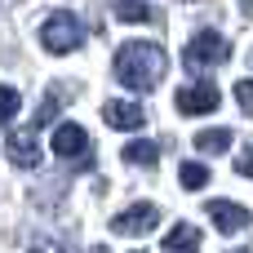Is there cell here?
<instances>
[{"label":"cell","mask_w":253,"mask_h":253,"mask_svg":"<svg viewBox=\"0 0 253 253\" xmlns=\"http://www.w3.org/2000/svg\"><path fill=\"white\" fill-rule=\"evenodd\" d=\"M156 222H160V209L156 205H133V209H125L116 218V231L120 236H147V231H156Z\"/></svg>","instance_id":"cell-8"},{"label":"cell","mask_w":253,"mask_h":253,"mask_svg":"<svg viewBox=\"0 0 253 253\" xmlns=\"http://www.w3.org/2000/svg\"><path fill=\"white\" fill-rule=\"evenodd\" d=\"M196 249H200V231L187 227V222L173 227V231L165 236V253H196Z\"/></svg>","instance_id":"cell-10"},{"label":"cell","mask_w":253,"mask_h":253,"mask_svg":"<svg viewBox=\"0 0 253 253\" xmlns=\"http://www.w3.org/2000/svg\"><path fill=\"white\" fill-rule=\"evenodd\" d=\"M236 102L253 116V80H236Z\"/></svg>","instance_id":"cell-17"},{"label":"cell","mask_w":253,"mask_h":253,"mask_svg":"<svg viewBox=\"0 0 253 253\" xmlns=\"http://www.w3.org/2000/svg\"><path fill=\"white\" fill-rule=\"evenodd\" d=\"M231 147V129H200L196 133V151L200 156H222Z\"/></svg>","instance_id":"cell-11"},{"label":"cell","mask_w":253,"mask_h":253,"mask_svg":"<svg viewBox=\"0 0 253 253\" xmlns=\"http://www.w3.org/2000/svg\"><path fill=\"white\" fill-rule=\"evenodd\" d=\"M240 9H245V13H253V0H240Z\"/></svg>","instance_id":"cell-20"},{"label":"cell","mask_w":253,"mask_h":253,"mask_svg":"<svg viewBox=\"0 0 253 253\" xmlns=\"http://www.w3.org/2000/svg\"><path fill=\"white\" fill-rule=\"evenodd\" d=\"M31 253H62V245H58V240H44V236H36V240H31Z\"/></svg>","instance_id":"cell-18"},{"label":"cell","mask_w":253,"mask_h":253,"mask_svg":"<svg viewBox=\"0 0 253 253\" xmlns=\"http://www.w3.org/2000/svg\"><path fill=\"white\" fill-rule=\"evenodd\" d=\"M165 71H169V58L156 40H129L116 49V80L133 93H151Z\"/></svg>","instance_id":"cell-1"},{"label":"cell","mask_w":253,"mask_h":253,"mask_svg":"<svg viewBox=\"0 0 253 253\" xmlns=\"http://www.w3.org/2000/svg\"><path fill=\"white\" fill-rule=\"evenodd\" d=\"M93 253H107V249H93Z\"/></svg>","instance_id":"cell-22"},{"label":"cell","mask_w":253,"mask_h":253,"mask_svg":"<svg viewBox=\"0 0 253 253\" xmlns=\"http://www.w3.org/2000/svg\"><path fill=\"white\" fill-rule=\"evenodd\" d=\"M178 111L182 116H209V111H218V102H222V93L213 89V84H187V89H178Z\"/></svg>","instance_id":"cell-5"},{"label":"cell","mask_w":253,"mask_h":253,"mask_svg":"<svg viewBox=\"0 0 253 253\" xmlns=\"http://www.w3.org/2000/svg\"><path fill=\"white\" fill-rule=\"evenodd\" d=\"M102 120H107L111 129L133 133V129H142V125H147V111H142L138 102H107V107H102Z\"/></svg>","instance_id":"cell-9"},{"label":"cell","mask_w":253,"mask_h":253,"mask_svg":"<svg viewBox=\"0 0 253 253\" xmlns=\"http://www.w3.org/2000/svg\"><path fill=\"white\" fill-rule=\"evenodd\" d=\"M227 58H231V44H227V36H218V31H196V36L187 40V49H182V62H187V71L222 67Z\"/></svg>","instance_id":"cell-3"},{"label":"cell","mask_w":253,"mask_h":253,"mask_svg":"<svg viewBox=\"0 0 253 253\" xmlns=\"http://www.w3.org/2000/svg\"><path fill=\"white\" fill-rule=\"evenodd\" d=\"M53 156L89 165V133H84L80 125H58V129H53Z\"/></svg>","instance_id":"cell-6"},{"label":"cell","mask_w":253,"mask_h":253,"mask_svg":"<svg viewBox=\"0 0 253 253\" xmlns=\"http://www.w3.org/2000/svg\"><path fill=\"white\" fill-rule=\"evenodd\" d=\"M178 178H182V187H187V191H200V187L209 182V169H205V165H191V160H187V165L178 169Z\"/></svg>","instance_id":"cell-15"},{"label":"cell","mask_w":253,"mask_h":253,"mask_svg":"<svg viewBox=\"0 0 253 253\" xmlns=\"http://www.w3.org/2000/svg\"><path fill=\"white\" fill-rule=\"evenodd\" d=\"M236 253H253V249H236Z\"/></svg>","instance_id":"cell-21"},{"label":"cell","mask_w":253,"mask_h":253,"mask_svg":"<svg viewBox=\"0 0 253 253\" xmlns=\"http://www.w3.org/2000/svg\"><path fill=\"white\" fill-rule=\"evenodd\" d=\"M236 169H240L245 178H253V151H245V156H236Z\"/></svg>","instance_id":"cell-19"},{"label":"cell","mask_w":253,"mask_h":253,"mask_svg":"<svg viewBox=\"0 0 253 253\" xmlns=\"http://www.w3.org/2000/svg\"><path fill=\"white\" fill-rule=\"evenodd\" d=\"M116 18H120V22H151L156 9L142 4V0H116Z\"/></svg>","instance_id":"cell-12"},{"label":"cell","mask_w":253,"mask_h":253,"mask_svg":"<svg viewBox=\"0 0 253 253\" xmlns=\"http://www.w3.org/2000/svg\"><path fill=\"white\" fill-rule=\"evenodd\" d=\"M18 102H22V98H18V89H13V84H0V125L18 116Z\"/></svg>","instance_id":"cell-16"},{"label":"cell","mask_w":253,"mask_h":253,"mask_svg":"<svg viewBox=\"0 0 253 253\" xmlns=\"http://www.w3.org/2000/svg\"><path fill=\"white\" fill-rule=\"evenodd\" d=\"M62 98H67V89H58V93H44V102H40V111H36V129H49V120L58 116V107H62Z\"/></svg>","instance_id":"cell-14"},{"label":"cell","mask_w":253,"mask_h":253,"mask_svg":"<svg viewBox=\"0 0 253 253\" xmlns=\"http://www.w3.org/2000/svg\"><path fill=\"white\" fill-rule=\"evenodd\" d=\"M120 156H125L129 165L147 169V165H156V160H160V147H156V142H129V147L120 151Z\"/></svg>","instance_id":"cell-13"},{"label":"cell","mask_w":253,"mask_h":253,"mask_svg":"<svg viewBox=\"0 0 253 253\" xmlns=\"http://www.w3.org/2000/svg\"><path fill=\"white\" fill-rule=\"evenodd\" d=\"M209 218H213V227L222 231V236H236V231H245L253 222V213L245 205H231V200H209Z\"/></svg>","instance_id":"cell-7"},{"label":"cell","mask_w":253,"mask_h":253,"mask_svg":"<svg viewBox=\"0 0 253 253\" xmlns=\"http://www.w3.org/2000/svg\"><path fill=\"white\" fill-rule=\"evenodd\" d=\"M36 125H22V129H13L9 138H4V151H9V160L18 165V169H36L40 165V142H36Z\"/></svg>","instance_id":"cell-4"},{"label":"cell","mask_w":253,"mask_h":253,"mask_svg":"<svg viewBox=\"0 0 253 253\" xmlns=\"http://www.w3.org/2000/svg\"><path fill=\"white\" fill-rule=\"evenodd\" d=\"M40 40H44V49L49 53H76L80 44H84V22L71 13V9H53L49 18H44V27H40Z\"/></svg>","instance_id":"cell-2"}]
</instances>
